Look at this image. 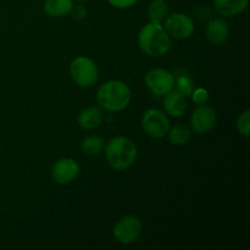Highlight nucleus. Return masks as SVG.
Listing matches in <instances>:
<instances>
[{"mask_svg":"<svg viewBox=\"0 0 250 250\" xmlns=\"http://www.w3.org/2000/svg\"><path fill=\"white\" fill-rule=\"evenodd\" d=\"M104 153L110 167L124 171L133 165L138 155V149L131 138L117 136L105 144Z\"/></svg>","mask_w":250,"mask_h":250,"instance_id":"nucleus-1","label":"nucleus"},{"mask_svg":"<svg viewBox=\"0 0 250 250\" xmlns=\"http://www.w3.org/2000/svg\"><path fill=\"white\" fill-rule=\"evenodd\" d=\"M138 45L146 55L160 58L171 49V37L161 23L149 22L138 33Z\"/></svg>","mask_w":250,"mask_h":250,"instance_id":"nucleus-2","label":"nucleus"},{"mask_svg":"<svg viewBox=\"0 0 250 250\" xmlns=\"http://www.w3.org/2000/svg\"><path fill=\"white\" fill-rule=\"evenodd\" d=\"M132 99L131 88L120 80L106 81L97 92V102L102 109L117 112L126 109Z\"/></svg>","mask_w":250,"mask_h":250,"instance_id":"nucleus-3","label":"nucleus"},{"mask_svg":"<svg viewBox=\"0 0 250 250\" xmlns=\"http://www.w3.org/2000/svg\"><path fill=\"white\" fill-rule=\"evenodd\" d=\"M70 76L73 82L81 88H89L97 83L99 70L97 63L87 56H77L71 61Z\"/></svg>","mask_w":250,"mask_h":250,"instance_id":"nucleus-4","label":"nucleus"},{"mask_svg":"<svg viewBox=\"0 0 250 250\" xmlns=\"http://www.w3.org/2000/svg\"><path fill=\"white\" fill-rule=\"evenodd\" d=\"M142 128L151 138H163L167 136L170 120L167 115L159 109H148L142 116Z\"/></svg>","mask_w":250,"mask_h":250,"instance_id":"nucleus-5","label":"nucleus"},{"mask_svg":"<svg viewBox=\"0 0 250 250\" xmlns=\"http://www.w3.org/2000/svg\"><path fill=\"white\" fill-rule=\"evenodd\" d=\"M164 22H165L164 28L167 32L168 36L178 39V41L188 39L194 33L195 26L192 17L188 16L187 14H183V12L168 14V16L166 17Z\"/></svg>","mask_w":250,"mask_h":250,"instance_id":"nucleus-6","label":"nucleus"},{"mask_svg":"<svg viewBox=\"0 0 250 250\" xmlns=\"http://www.w3.org/2000/svg\"><path fill=\"white\" fill-rule=\"evenodd\" d=\"M142 229H143V225L139 217L134 215H126L115 224L112 233L116 241L127 246V244L134 243L138 239L142 233Z\"/></svg>","mask_w":250,"mask_h":250,"instance_id":"nucleus-7","label":"nucleus"},{"mask_svg":"<svg viewBox=\"0 0 250 250\" xmlns=\"http://www.w3.org/2000/svg\"><path fill=\"white\" fill-rule=\"evenodd\" d=\"M144 82L149 92L156 97H164L175 87V76L165 68H153L146 72Z\"/></svg>","mask_w":250,"mask_h":250,"instance_id":"nucleus-8","label":"nucleus"},{"mask_svg":"<svg viewBox=\"0 0 250 250\" xmlns=\"http://www.w3.org/2000/svg\"><path fill=\"white\" fill-rule=\"evenodd\" d=\"M81 167L72 158H62L51 166V178L58 185H68L80 175Z\"/></svg>","mask_w":250,"mask_h":250,"instance_id":"nucleus-9","label":"nucleus"},{"mask_svg":"<svg viewBox=\"0 0 250 250\" xmlns=\"http://www.w3.org/2000/svg\"><path fill=\"white\" fill-rule=\"evenodd\" d=\"M216 111L209 105H198L190 116V126L198 134H207L216 125Z\"/></svg>","mask_w":250,"mask_h":250,"instance_id":"nucleus-10","label":"nucleus"},{"mask_svg":"<svg viewBox=\"0 0 250 250\" xmlns=\"http://www.w3.org/2000/svg\"><path fill=\"white\" fill-rule=\"evenodd\" d=\"M208 42L212 45L220 46L227 42L229 37V23L224 19H211L209 20L207 24Z\"/></svg>","mask_w":250,"mask_h":250,"instance_id":"nucleus-11","label":"nucleus"},{"mask_svg":"<svg viewBox=\"0 0 250 250\" xmlns=\"http://www.w3.org/2000/svg\"><path fill=\"white\" fill-rule=\"evenodd\" d=\"M164 110L171 117H182L187 111V98L176 90H171L164 95Z\"/></svg>","mask_w":250,"mask_h":250,"instance_id":"nucleus-12","label":"nucleus"},{"mask_svg":"<svg viewBox=\"0 0 250 250\" xmlns=\"http://www.w3.org/2000/svg\"><path fill=\"white\" fill-rule=\"evenodd\" d=\"M248 0H214L216 12L225 17H233L246 11Z\"/></svg>","mask_w":250,"mask_h":250,"instance_id":"nucleus-13","label":"nucleus"},{"mask_svg":"<svg viewBox=\"0 0 250 250\" xmlns=\"http://www.w3.org/2000/svg\"><path fill=\"white\" fill-rule=\"evenodd\" d=\"M103 111L97 106H90L87 109H83L78 116V124L83 129L93 131L98 128L103 122Z\"/></svg>","mask_w":250,"mask_h":250,"instance_id":"nucleus-14","label":"nucleus"},{"mask_svg":"<svg viewBox=\"0 0 250 250\" xmlns=\"http://www.w3.org/2000/svg\"><path fill=\"white\" fill-rule=\"evenodd\" d=\"M73 0H45L44 11L50 17H62L71 12Z\"/></svg>","mask_w":250,"mask_h":250,"instance_id":"nucleus-15","label":"nucleus"},{"mask_svg":"<svg viewBox=\"0 0 250 250\" xmlns=\"http://www.w3.org/2000/svg\"><path fill=\"white\" fill-rule=\"evenodd\" d=\"M168 141L172 146H185V144L189 143L192 139V131L188 126L182 124H177L170 127L167 132Z\"/></svg>","mask_w":250,"mask_h":250,"instance_id":"nucleus-16","label":"nucleus"},{"mask_svg":"<svg viewBox=\"0 0 250 250\" xmlns=\"http://www.w3.org/2000/svg\"><path fill=\"white\" fill-rule=\"evenodd\" d=\"M168 12H170V9L165 0H153L149 4L148 16L150 22H154V23H163L168 16Z\"/></svg>","mask_w":250,"mask_h":250,"instance_id":"nucleus-17","label":"nucleus"},{"mask_svg":"<svg viewBox=\"0 0 250 250\" xmlns=\"http://www.w3.org/2000/svg\"><path fill=\"white\" fill-rule=\"evenodd\" d=\"M105 146V141L99 136H95V134H92V136H87L81 143V149H82L83 153L85 155L89 156H95L99 155L103 150H104Z\"/></svg>","mask_w":250,"mask_h":250,"instance_id":"nucleus-18","label":"nucleus"},{"mask_svg":"<svg viewBox=\"0 0 250 250\" xmlns=\"http://www.w3.org/2000/svg\"><path fill=\"white\" fill-rule=\"evenodd\" d=\"M175 90L176 92L181 93L182 95H185L186 98L190 97V94L194 90V83H193L192 78L188 77V76L183 75L177 77V80H175Z\"/></svg>","mask_w":250,"mask_h":250,"instance_id":"nucleus-19","label":"nucleus"},{"mask_svg":"<svg viewBox=\"0 0 250 250\" xmlns=\"http://www.w3.org/2000/svg\"><path fill=\"white\" fill-rule=\"evenodd\" d=\"M237 129H238L239 133L244 137L250 136V112L249 110H246L243 114H241L237 119Z\"/></svg>","mask_w":250,"mask_h":250,"instance_id":"nucleus-20","label":"nucleus"},{"mask_svg":"<svg viewBox=\"0 0 250 250\" xmlns=\"http://www.w3.org/2000/svg\"><path fill=\"white\" fill-rule=\"evenodd\" d=\"M192 97L193 103L195 105H205L209 102V92L204 88H197V89L193 90V93L190 94Z\"/></svg>","mask_w":250,"mask_h":250,"instance_id":"nucleus-21","label":"nucleus"},{"mask_svg":"<svg viewBox=\"0 0 250 250\" xmlns=\"http://www.w3.org/2000/svg\"><path fill=\"white\" fill-rule=\"evenodd\" d=\"M138 0H107L111 6H114L115 9H128V7L133 6Z\"/></svg>","mask_w":250,"mask_h":250,"instance_id":"nucleus-22","label":"nucleus"},{"mask_svg":"<svg viewBox=\"0 0 250 250\" xmlns=\"http://www.w3.org/2000/svg\"><path fill=\"white\" fill-rule=\"evenodd\" d=\"M195 16L199 20H211L212 11L208 7V5H202L195 9Z\"/></svg>","mask_w":250,"mask_h":250,"instance_id":"nucleus-23","label":"nucleus"},{"mask_svg":"<svg viewBox=\"0 0 250 250\" xmlns=\"http://www.w3.org/2000/svg\"><path fill=\"white\" fill-rule=\"evenodd\" d=\"M70 14L72 15L75 19L82 20L85 19V16H87V10H85V7L82 6V5H77V6H72V10H71Z\"/></svg>","mask_w":250,"mask_h":250,"instance_id":"nucleus-24","label":"nucleus"},{"mask_svg":"<svg viewBox=\"0 0 250 250\" xmlns=\"http://www.w3.org/2000/svg\"><path fill=\"white\" fill-rule=\"evenodd\" d=\"M75 1H85V0H75Z\"/></svg>","mask_w":250,"mask_h":250,"instance_id":"nucleus-25","label":"nucleus"}]
</instances>
